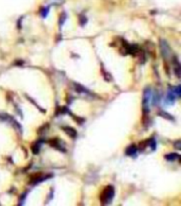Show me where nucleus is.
Returning <instances> with one entry per match:
<instances>
[{"label":"nucleus","instance_id":"7","mask_svg":"<svg viewBox=\"0 0 181 206\" xmlns=\"http://www.w3.org/2000/svg\"><path fill=\"white\" fill-rule=\"evenodd\" d=\"M165 159L168 162H174L176 159H180V155L178 153H170V154H166L165 155Z\"/></svg>","mask_w":181,"mask_h":206},{"label":"nucleus","instance_id":"15","mask_svg":"<svg viewBox=\"0 0 181 206\" xmlns=\"http://www.w3.org/2000/svg\"><path fill=\"white\" fill-rule=\"evenodd\" d=\"M80 17H81V25L84 26L85 23H86V21H87V20H86V17H85L84 15H81Z\"/></svg>","mask_w":181,"mask_h":206},{"label":"nucleus","instance_id":"8","mask_svg":"<svg viewBox=\"0 0 181 206\" xmlns=\"http://www.w3.org/2000/svg\"><path fill=\"white\" fill-rule=\"evenodd\" d=\"M73 86H74L75 90H76V92H77V93H81V94H90L89 90L86 89L84 86L78 85V84H76V83H74V84H73Z\"/></svg>","mask_w":181,"mask_h":206},{"label":"nucleus","instance_id":"4","mask_svg":"<svg viewBox=\"0 0 181 206\" xmlns=\"http://www.w3.org/2000/svg\"><path fill=\"white\" fill-rule=\"evenodd\" d=\"M61 129H63V130L66 132V134L68 136H70V137H72V138L76 137V134H77V133H76V131L73 128H71V126H63Z\"/></svg>","mask_w":181,"mask_h":206},{"label":"nucleus","instance_id":"1","mask_svg":"<svg viewBox=\"0 0 181 206\" xmlns=\"http://www.w3.org/2000/svg\"><path fill=\"white\" fill-rule=\"evenodd\" d=\"M113 197H114V188L113 186L109 185L107 186L106 188H104V190L102 191L100 200H101L102 204L106 205V204H109V203L112 201Z\"/></svg>","mask_w":181,"mask_h":206},{"label":"nucleus","instance_id":"17","mask_svg":"<svg viewBox=\"0 0 181 206\" xmlns=\"http://www.w3.org/2000/svg\"><path fill=\"white\" fill-rule=\"evenodd\" d=\"M180 141H176V143H175V147L177 148V149H180Z\"/></svg>","mask_w":181,"mask_h":206},{"label":"nucleus","instance_id":"10","mask_svg":"<svg viewBox=\"0 0 181 206\" xmlns=\"http://www.w3.org/2000/svg\"><path fill=\"white\" fill-rule=\"evenodd\" d=\"M175 98H176V95L174 94L173 92H168L167 97H166V100H167L166 102H167L168 104H173L174 101H175Z\"/></svg>","mask_w":181,"mask_h":206},{"label":"nucleus","instance_id":"2","mask_svg":"<svg viewBox=\"0 0 181 206\" xmlns=\"http://www.w3.org/2000/svg\"><path fill=\"white\" fill-rule=\"evenodd\" d=\"M50 178H51V174H49V175H45V174H42V173H37V174H34V175L31 176L29 183H30L31 185H36V184H39L40 182H44L45 179H48Z\"/></svg>","mask_w":181,"mask_h":206},{"label":"nucleus","instance_id":"13","mask_svg":"<svg viewBox=\"0 0 181 206\" xmlns=\"http://www.w3.org/2000/svg\"><path fill=\"white\" fill-rule=\"evenodd\" d=\"M148 146H151V150H155V149H156V140H155L154 138L149 139L148 140Z\"/></svg>","mask_w":181,"mask_h":206},{"label":"nucleus","instance_id":"6","mask_svg":"<svg viewBox=\"0 0 181 206\" xmlns=\"http://www.w3.org/2000/svg\"><path fill=\"white\" fill-rule=\"evenodd\" d=\"M138 152V148L135 145H132L126 149V154L129 155V156H135L136 153Z\"/></svg>","mask_w":181,"mask_h":206},{"label":"nucleus","instance_id":"5","mask_svg":"<svg viewBox=\"0 0 181 206\" xmlns=\"http://www.w3.org/2000/svg\"><path fill=\"white\" fill-rule=\"evenodd\" d=\"M49 143L50 145L52 146V147H54V148H56V149H58L61 152H66V150L64 149L63 147L61 146V142H58V140L57 139H51L49 141Z\"/></svg>","mask_w":181,"mask_h":206},{"label":"nucleus","instance_id":"12","mask_svg":"<svg viewBox=\"0 0 181 206\" xmlns=\"http://www.w3.org/2000/svg\"><path fill=\"white\" fill-rule=\"evenodd\" d=\"M173 93L175 94L176 96H179L181 95V87L180 86H176V87H173Z\"/></svg>","mask_w":181,"mask_h":206},{"label":"nucleus","instance_id":"9","mask_svg":"<svg viewBox=\"0 0 181 206\" xmlns=\"http://www.w3.org/2000/svg\"><path fill=\"white\" fill-rule=\"evenodd\" d=\"M41 145H42V141H36V142L32 146V152L34 153V154H37V153L39 152Z\"/></svg>","mask_w":181,"mask_h":206},{"label":"nucleus","instance_id":"14","mask_svg":"<svg viewBox=\"0 0 181 206\" xmlns=\"http://www.w3.org/2000/svg\"><path fill=\"white\" fill-rule=\"evenodd\" d=\"M67 113V107H58L57 109V113L56 114L58 115V114H66Z\"/></svg>","mask_w":181,"mask_h":206},{"label":"nucleus","instance_id":"16","mask_svg":"<svg viewBox=\"0 0 181 206\" xmlns=\"http://www.w3.org/2000/svg\"><path fill=\"white\" fill-rule=\"evenodd\" d=\"M48 12H49V9H47V10L44 9V10H42V12H41V16H42V17H46Z\"/></svg>","mask_w":181,"mask_h":206},{"label":"nucleus","instance_id":"11","mask_svg":"<svg viewBox=\"0 0 181 206\" xmlns=\"http://www.w3.org/2000/svg\"><path fill=\"white\" fill-rule=\"evenodd\" d=\"M159 115L163 117V118L168 119V120H174V118H173V117H171V115H168L167 113H165V112H162V111H161V112H159Z\"/></svg>","mask_w":181,"mask_h":206},{"label":"nucleus","instance_id":"3","mask_svg":"<svg viewBox=\"0 0 181 206\" xmlns=\"http://www.w3.org/2000/svg\"><path fill=\"white\" fill-rule=\"evenodd\" d=\"M160 47H161V51H162V56H163V59L167 60L168 57L171 56V54L170 46H168L167 43H166L165 40L161 39L160 40Z\"/></svg>","mask_w":181,"mask_h":206}]
</instances>
